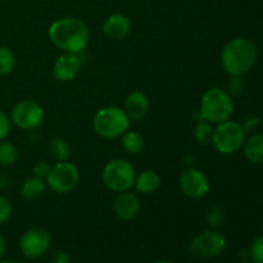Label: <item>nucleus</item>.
Listing matches in <instances>:
<instances>
[{
  "mask_svg": "<svg viewBox=\"0 0 263 263\" xmlns=\"http://www.w3.org/2000/svg\"><path fill=\"white\" fill-rule=\"evenodd\" d=\"M180 192L190 199H202L211 190L210 180L204 172L194 167H187L179 176Z\"/></svg>",
  "mask_w": 263,
  "mask_h": 263,
  "instance_id": "9d476101",
  "label": "nucleus"
},
{
  "mask_svg": "<svg viewBox=\"0 0 263 263\" xmlns=\"http://www.w3.org/2000/svg\"><path fill=\"white\" fill-rule=\"evenodd\" d=\"M46 187H48V185H46L45 180L40 179V177L37 176H31L27 177V179L21 184L20 193L26 200L33 202V200H37L43 197Z\"/></svg>",
  "mask_w": 263,
  "mask_h": 263,
  "instance_id": "f3484780",
  "label": "nucleus"
},
{
  "mask_svg": "<svg viewBox=\"0 0 263 263\" xmlns=\"http://www.w3.org/2000/svg\"><path fill=\"white\" fill-rule=\"evenodd\" d=\"M48 36L55 48L71 54L82 53L90 41L86 23L74 17H62L54 21L49 26Z\"/></svg>",
  "mask_w": 263,
  "mask_h": 263,
  "instance_id": "f257e3e1",
  "label": "nucleus"
},
{
  "mask_svg": "<svg viewBox=\"0 0 263 263\" xmlns=\"http://www.w3.org/2000/svg\"><path fill=\"white\" fill-rule=\"evenodd\" d=\"M226 220V215H225V210L220 205H213L208 210L207 215H205V221H207V225L210 226L211 229L213 230H217L218 228L225 223Z\"/></svg>",
  "mask_w": 263,
  "mask_h": 263,
  "instance_id": "b1692460",
  "label": "nucleus"
},
{
  "mask_svg": "<svg viewBox=\"0 0 263 263\" xmlns=\"http://www.w3.org/2000/svg\"><path fill=\"white\" fill-rule=\"evenodd\" d=\"M45 112L37 102L23 99L15 103L10 110V121L23 131H35L43 126Z\"/></svg>",
  "mask_w": 263,
  "mask_h": 263,
  "instance_id": "0eeeda50",
  "label": "nucleus"
},
{
  "mask_svg": "<svg viewBox=\"0 0 263 263\" xmlns=\"http://www.w3.org/2000/svg\"><path fill=\"white\" fill-rule=\"evenodd\" d=\"M50 263H71V258L64 251H55L51 254Z\"/></svg>",
  "mask_w": 263,
  "mask_h": 263,
  "instance_id": "c756f323",
  "label": "nucleus"
},
{
  "mask_svg": "<svg viewBox=\"0 0 263 263\" xmlns=\"http://www.w3.org/2000/svg\"><path fill=\"white\" fill-rule=\"evenodd\" d=\"M149 107H151V102L145 92L140 91V90H134L126 97L123 110L131 122L133 121L138 122L148 115Z\"/></svg>",
  "mask_w": 263,
  "mask_h": 263,
  "instance_id": "4468645a",
  "label": "nucleus"
},
{
  "mask_svg": "<svg viewBox=\"0 0 263 263\" xmlns=\"http://www.w3.org/2000/svg\"><path fill=\"white\" fill-rule=\"evenodd\" d=\"M48 151L49 156L53 161H55V163L68 161L69 156H71V146L64 139L61 138H54L49 144Z\"/></svg>",
  "mask_w": 263,
  "mask_h": 263,
  "instance_id": "aec40b11",
  "label": "nucleus"
},
{
  "mask_svg": "<svg viewBox=\"0 0 263 263\" xmlns=\"http://www.w3.org/2000/svg\"><path fill=\"white\" fill-rule=\"evenodd\" d=\"M113 211L120 220H134L140 212V200L139 197L131 190L118 193L113 202Z\"/></svg>",
  "mask_w": 263,
  "mask_h": 263,
  "instance_id": "ddd939ff",
  "label": "nucleus"
},
{
  "mask_svg": "<svg viewBox=\"0 0 263 263\" xmlns=\"http://www.w3.org/2000/svg\"><path fill=\"white\" fill-rule=\"evenodd\" d=\"M81 66L82 62L79 54L63 53L54 61L51 73H53L54 80L58 82L73 81L79 76Z\"/></svg>",
  "mask_w": 263,
  "mask_h": 263,
  "instance_id": "f8f14e48",
  "label": "nucleus"
},
{
  "mask_svg": "<svg viewBox=\"0 0 263 263\" xmlns=\"http://www.w3.org/2000/svg\"><path fill=\"white\" fill-rule=\"evenodd\" d=\"M159 186H161V176L158 175V172L153 171V170H145L139 175L136 174L134 187L140 194H153L159 189Z\"/></svg>",
  "mask_w": 263,
  "mask_h": 263,
  "instance_id": "dca6fc26",
  "label": "nucleus"
},
{
  "mask_svg": "<svg viewBox=\"0 0 263 263\" xmlns=\"http://www.w3.org/2000/svg\"><path fill=\"white\" fill-rule=\"evenodd\" d=\"M12 203H10L9 199L5 198L4 195H0V225L7 222V221L12 217Z\"/></svg>",
  "mask_w": 263,
  "mask_h": 263,
  "instance_id": "393cba45",
  "label": "nucleus"
},
{
  "mask_svg": "<svg viewBox=\"0 0 263 263\" xmlns=\"http://www.w3.org/2000/svg\"><path fill=\"white\" fill-rule=\"evenodd\" d=\"M226 239L220 231L207 230L198 234L190 240L189 252L197 258L207 259L217 257L225 251Z\"/></svg>",
  "mask_w": 263,
  "mask_h": 263,
  "instance_id": "1a4fd4ad",
  "label": "nucleus"
},
{
  "mask_svg": "<svg viewBox=\"0 0 263 263\" xmlns=\"http://www.w3.org/2000/svg\"><path fill=\"white\" fill-rule=\"evenodd\" d=\"M251 257L254 263H263V235L257 238L251 246Z\"/></svg>",
  "mask_w": 263,
  "mask_h": 263,
  "instance_id": "a878e982",
  "label": "nucleus"
},
{
  "mask_svg": "<svg viewBox=\"0 0 263 263\" xmlns=\"http://www.w3.org/2000/svg\"><path fill=\"white\" fill-rule=\"evenodd\" d=\"M10 128H12L10 117H8L4 110L0 109V141L8 138V135L10 134Z\"/></svg>",
  "mask_w": 263,
  "mask_h": 263,
  "instance_id": "bb28decb",
  "label": "nucleus"
},
{
  "mask_svg": "<svg viewBox=\"0 0 263 263\" xmlns=\"http://www.w3.org/2000/svg\"><path fill=\"white\" fill-rule=\"evenodd\" d=\"M131 21L122 13H113L103 22V33L110 40H122L131 32Z\"/></svg>",
  "mask_w": 263,
  "mask_h": 263,
  "instance_id": "2eb2a0df",
  "label": "nucleus"
},
{
  "mask_svg": "<svg viewBox=\"0 0 263 263\" xmlns=\"http://www.w3.org/2000/svg\"><path fill=\"white\" fill-rule=\"evenodd\" d=\"M51 166L46 161H39L33 164V176H37L40 179L45 180L48 177L49 172H50Z\"/></svg>",
  "mask_w": 263,
  "mask_h": 263,
  "instance_id": "cd10ccee",
  "label": "nucleus"
},
{
  "mask_svg": "<svg viewBox=\"0 0 263 263\" xmlns=\"http://www.w3.org/2000/svg\"><path fill=\"white\" fill-rule=\"evenodd\" d=\"M5 251H7V243H5L4 238L0 235V258L5 254Z\"/></svg>",
  "mask_w": 263,
  "mask_h": 263,
  "instance_id": "2f4dec72",
  "label": "nucleus"
},
{
  "mask_svg": "<svg viewBox=\"0 0 263 263\" xmlns=\"http://www.w3.org/2000/svg\"><path fill=\"white\" fill-rule=\"evenodd\" d=\"M246 141V130L240 123L235 121H225L217 125L213 130L212 140L216 151L223 156H230L236 153Z\"/></svg>",
  "mask_w": 263,
  "mask_h": 263,
  "instance_id": "423d86ee",
  "label": "nucleus"
},
{
  "mask_svg": "<svg viewBox=\"0 0 263 263\" xmlns=\"http://www.w3.org/2000/svg\"><path fill=\"white\" fill-rule=\"evenodd\" d=\"M258 59L256 44L246 37H235L225 44L221 50L220 61L223 71L230 76H244Z\"/></svg>",
  "mask_w": 263,
  "mask_h": 263,
  "instance_id": "f03ea898",
  "label": "nucleus"
},
{
  "mask_svg": "<svg viewBox=\"0 0 263 263\" xmlns=\"http://www.w3.org/2000/svg\"><path fill=\"white\" fill-rule=\"evenodd\" d=\"M12 185V179L7 174L0 172V190H5Z\"/></svg>",
  "mask_w": 263,
  "mask_h": 263,
  "instance_id": "7c9ffc66",
  "label": "nucleus"
},
{
  "mask_svg": "<svg viewBox=\"0 0 263 263\" xmlns=\"http://www.w3.org/2000/svg\"><path fill=\"white\" fill-rule=\"evenodd\" d=\"M18 161V149L10 141H0V166L10 167Z\"/></svg>",
  "mask_w": 263,
  "mask_h": 263,
  "instance_id": "412c9836",
  "label": "nucleus"
},
{
  "mask_svg": "<svg viewBox=\"0 0 263 263\" xmlns=\"http://www.w3.org/2000/svg\"><path fill=\"white\" fill-rule=\"evenodd\" d=\"M121 145H122V149L126 153L135 156V154H139L144 149V138L138 131L128 128L126 133L121 135Z\"/></svg>",
  "mask_w": 263,
  "mask_h": 263,
  "instance_id": "6ab92c4d",
  "label": "nucleus"
},
{
  "mask_svg": "<svg viewBox=\"0 0 263 263\" xmlns=\"http://www.w3.org/2000/svg\"><path fill=\"white\" fill-rule=\"evenodd\" d=\"M51 236L43 228H33L26 231L20 239V249L26 258H39L49 251Z\"/></svg>",
  "mask_w": 263,
  "mask_h": 263,
  "instance_id": "9b49d317",
  "label": "nucleus"
},
{
  "mask_svg": "<svg viewBox=\"0 0 263 263\" xmlns=\"http://www.w3.org/2000/svg\"><path fill=\"white\" fill-rule=\"evenodd\" d=\"M15 67V57L8 46H0V74H9Z\"/></svg>",
  "mask_w": 263,
  "mask_h": 263,
  "instance_id": "5701e85b",
  "label": "nucleus"
},
{
  "mask_svg": "<svg viewBox=\"0 0 263 263\" xmlns=\"http://www.w3.org/2000/svg\"><path fill=\"white\" fill-rule=\"evenodd\" d=\"M212 125L210 122H207V121H199V122H197L194 130H193V138H194V140L198 144H202V145H205V144L210 143L212 140Z\"/></svg>",
  "mask_w": 263,
  "mask_h": 263,
  "instance_id": "4be33fe9",
  "label": "nucleus"
},
{
  "mask_svg": "<svg viewBox=\"0 0 263 263\" xmlns=\"http://www.w3.org/2000/svg\"><path fill=\"white\" fill-rule=\"evenodd\" d=\"M0 35H2V25H0Z\"/></svg>",
  "mask_w": 263,
  "mask_h": 263,
  "instance_id": "f704fd0d",
  "label": "nucleus"
},
{
  "mask_svg": "<svg viewBox=\"0 0 263 263\" xmlns=\"http://www.w3.org/2000/svg\"><path fill=\"white\" fill-rule=\"evenodd\" d=\"M131 121L123 108L116 105L103 107L95 113L92 118V128L95 134L104 139L121 138L123 133L130 128Z\"/></svg>",
  "mask_w": 263,
  "mask_h": 263,
  "instance_id": "20e7f679",
  "label": "nucleus"
},
{
  "mask_svg": "<svg viewBox=\"0 0 263 263\" xmlns=\"http://www.w3.org/2000/svg\"><path fill=\"white\" fill-rule=\"evenodd\" d=\"M199 115L211 125H220L229 121L234 113V102L228 90L212 86L204 91L200 99Z\"/></svg>",
  "mask_w": 263,
  "mask_h": 263,
  "instance_id": "7ed1b4c3",
  "label": "nucleus"
},
{
  "mask_svg": "<svg viewBox=\"0 0 263 263\" xmlns=\"http://www.w3.org/2000/svg\"><path fill=\"white\" fill-rule=\"evenodd\" d=\"M45 181L51 192L57 194H67L79 185L80 171L72 162H57L54 166H51Z\"/></svg>",
  "mask_w": 263,
  "mask_h": 263,
  "instance_id": "6e6552de",
  "label": "nucleus"
},
{
  "mask_svg": "<svg viewBox=\"0 0 263 263\" xmlns=\"http://www.w3.org/2000/svg\"><path fill=\"white\" fill-rule=\"evenodd\" d=\"M135 177V167L123 158L110 159L102 172L103 184L108 190L117 194L133 189Z\"/></svg>",
  "mask_w": 263,
  "mask_h": 263,
  "instance_id": "39448f33",
  "label": "nucleus"
},
{
  "mask_svg": "<svg viewBox=\"0 0 263 263\" xmlns=\"http://www.w3.org/2000/svg\"><path fill=\"white\" fill-rule=\"evenodd\" d=\"M241 263H251V262H247V261H246V262H241Z\"/></svg>",
  "mask_w": 263,
  "mask_h": 263,
  "instance_id": "c9c22d12",
  "label": "nucleus"
},
{
  "mask_svg": "<svg viewBox=\"0 0 263 263\" xmlns=\"http://www.w3.org/2000/svg\"><path fill=\"white\" fill-rule=\"evenodd\" d=\"M244 156L252 163H263V134H256L244 141Z\"/></svg>",
  "mask_w": 263,
  "mask_h": 263,
  "instance_id": "a211bd4d",
  "label": "nucleus"
},
{
  "mask_svg": "<svg viewBox=\"0 0 263 263\" xmlns=\"http://www.w3.org/2000/svg\"><path fill=\"white\" fill-rule=\"evenodd\" d=\"M233 79L230 80V82H229L228 87H229V94H234V95H239L241 94V91L244 90V82L243 80H241V77L239 76H231Z\"/></svg>",
  "mask_w": 263,
  "mask_h": 263,
  "instance_id": "c85d7f7f",
  "label": "nucleus"
},
{
  "mask_svg": "<svg viewBox=\"0 0 263 263\" xmlns=\"http://www.w3.org/2000/svg\"><path fill=\"white\" fill-rule=\"evenodd\" d=\"M154 263H174V262H171V261H157Z\"/></svg>",
  "mask_w": 263,
  "mask_h": 263,
  "instance_id": "72a5a7b5",
  "label": "nucleus"
},
{
  "mask_svg": "<svg viewBox=\"0 0 263 263\" xmlns=\"http://www.w3.org/2000/svg\"><path fill=\"white\" fill-rule=\"evenodd\" d=\"M0 263H18V262L13 261V259H2Z\"/></svg>",
  "mask_w": 263,
  "mask_h": 263,
  "instance_id": "473e14b6",
  "label": "nucleus"
}]
</instances>
